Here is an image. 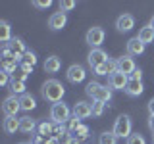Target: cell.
I'll list each match as a JSON object with an SVG mask.
<instances>
[{"label":"cell","mask_w":154,"mask_h":144,"mask_svg":"<svg viewBox=\"0 0 154 144\" xmlns=\"http://www.w3.org/2000/svg\"><path fill=\"white\" fill-rule=\"evenodd\" d=\"M85 92H87V96H89V98H93L94 102H104V104H108L110 100L114 98V90L110 88L108 85H102V83H98V81H91V83H87Z\"/></svg>","instance_id":"1"},{"label":"cell","mask_w":154,"mask_h":144,"mask_svg":"<svg viewBox=\"0 0 154 144\" xmlns=\"http://www.w3.org/2000/svg\"><path fill=\"white\" fill-rule=\"evenodd\" d=\"M41 92H42V98H45L46 102L58 104V102H62V98H64L66 88H64V85H62L58 79H48L46 83L42 85Z\"/></svg>","instance_id":"2"},{"label":"cell","mask_w":154,"mask_h":144,"mask_svg":"<svg viewBox=\"0 0 154 144\" xmlns=\"http://www.w3.org/2000/svg\"><path fill=\"white\" fill-rule=\"evenodd\" d=\"M71 117H73V113H71V110H69V106H67V104H64V102L52 104V108H50V119H52V123L66 125Z\"/></svg>","instance_id":"3"},{"label":"cell","mask_w":154,"mask_h":144,"mask_svg":"<svg viewBox=\"0 0 154 144\" xmlns=\"http://www.w3.org/2000/svg\"><path fill=\"white\" fill-rule=\"evenodd\" d=\"M131 117L129 115H119L118 119H116V123H114V129H112V133L116 134L118 138H129L131 136Z\"/></svg>","instance_id":"4"},{"label":"cell","mask_w":154,"mask_h":144,"mask_svg":"<svg viewBox=\"0 0 154 144\" xmlns=\"http://www.w3.org/2000/svg\"><path fill=\"white\" fill-rule=\"evenodd\" d=\"M104 37H106V33H104L102 27H91L85 35V40H87V44L94 50V48H100V44L104 42Z\"/></svg>","instance_id":"5"},{"label":"cell","mask_w":154,"mask_h":144,"mask_svg":"<svg viewBox=\"0 0 154 144\" xmlns=\"http://www.w3.org/2000/svg\"><path fill=\"white\" fill-rule=\"evenodd\" d=\"M127 83H129V75L122 73V71H116L108 77V86L112 90H125Z\"/></svg>","instance_id":"6"},{"label":"cell","mask_w":154,"mask_h":144,"mask_svg":"<svg viewBox=\"0 0 154 144\" xmlns=\"http://www.w3.org/2000/svg\"><path fill=\"white\" fill-rule=\"evenodd\" d=\"M66 77H67V81H69V83L77 85V83H83V81H85L87 71H85V67H83V65L73 64V65H69V67H67V73H66Z\"/></svg>","instance_id":"7"},{"label":"cell","mask_w":154,"mask_h":144,"mask_svg":"<svg viewBox=\"0 0 154 144\" xmlns=\"http://www.w3.org/2000/svg\"><path fill=\"white\" fill-rule=\"evenodd\" d=\"M110 58L108 54L102 50V48H94V50H91L89 52V56H87V62H89V65L93 67V69H96L98 65H102L104 62H108Z\"/></svg>","instance_id":"8"},{"label":"cell","mask_w":154,"mask_h":144,"mask_svg":"<svg viewBox=\"0 0 154 144\" xmlns=\"http://www.w3.org/2000/svg\"><path fill=\"white\" fill-rule=\"evenodd\" d=\"M21 110V104H19V98H16V96H8L6 100H4V104H2V112L6 113V117H16L17 115V112Z\"/></svg>","instance_id":"9"},{"label":"cell","mask_w":154,"mask_h":144,"mask_svg":"<svg viewBox=\"0 0 154 144\" xmlns=\"http://www.w3.org/2000/svg\"><path fill=\"white\" fill-rule=\"evenodd\" d=\"M135 27V17L131 14H122L118 19H116V29L119 33H129Z\"/></svg>","instance_id":"10"},{"label":"cell","mask_w":154,"mask_h":144,"mask_svg":"<svg viewBox=\"0 0 154 144\" xmlns=\"http://www.w3.org/2000/svg\"><path fill=\"white\" fill-rule=\"evenodd\" d=\"M116 65H118V71H122V73H125V75H131L133 71L137 69L131 56H122V58H118V60H116Z\"/></svg>","instance_id":"11"},{"label":"cell","mask_w":154,"mask_h":144,"mask_svg":"<svg viewBox=\"0 0 154 144\" xmlns=\"http://www.w3.org/2000/svg\"><path fill=\"white\" fill-rule=\"evenodd\" d=\"M66 23H67V16L64 12H56V14H52L50 19H48V27L52 29V31H60V29H64L66 27Z\"/></svg>","instance_id":"12"},{"label":"cell","mask_w":154,"mask_h":144,"mask_svg":"<svg viewBox=\"0 0 154 144\" xmlns=\"http://www.w3.org/2000/svg\"><path fill=\"white\" fill-rule=\"evenodd\" d=\"M71 113H73V117H77V119H87V117L93 115V108L87 102H77L73 106V110H71Z\"/></svg>","instance_id":"13"},{"label":"cell","mask_w":154,"mask_h":144,"mask_svg":"<svg viewBox=\"0 0 154 144\" xmlns=\"http://www.w3.org/2000/svg\"><path fill=\"white\" fill-rule=\"evenodd\" d=\"M144 48H146V44H143L137 37H133V38L127 40V56H131V58L133 56H141L144 52Z\"/></svg>","instance_id":"14"},{"label":"cell","mask_w":154,"mask_h":144,"mask_svg":"<svg viewBox=\"0 0 154 144\" xmlns=\"http://www.w3.org/2000/svg\"><path fill=\"white\" fill-rule=\"evenodd\" d=\"M127 96H131V98H137V96H141L144 92V85H143V81H131L129 79V83L127 86H125V90H123Z\"/></svg>","instance_id":"15"},{"label":"cell","mask_w":154,"mask_h":144,"mask_svg":"<svg viewBox=\"0 0 154 144\" xmlns=\"http://www.w3.org/2000/svg\"><path fill=\"white\" fill-rule=\"evenodd\" d=\"M94 71V75H112V73H116V71H118V65H116V60H108V62H104L102 65H98L96 67V69H93Z\"/></svg>","instance_id":"16"},{"label":"cell","mask_w":154,"mask_h":144,"mask_svg":"<svg viewBox=\"0 0 154 144\" xmlns=\"http://www.w3.org/2000/svg\"><path fill=\"white\" fill-rule=\"evenodd\" d=\"M45 71L46 73H58V71L62 69V60L58 56H50V58H46L45 60Z\"/></svg>","instance_id":"17"},{"label":"cell","mask_w":154,"mask_h":144,"mask_svg":"<svg viewBox=\"0 0 154 144\" xmlns=\"http://www.w3.org/2000/svg\"><path fill=\"white\" fill-rule=\"evenodd\" d=\"M137 38L143 42V44H150V42H154V29L150 25H144L139 29V35Z\"/></svg>","instance_id":"18"},{"label":"cell","mask_w":154,"mask_h":144,"mask_svg":"<svg viewBox=\"0 0 154 144\" xmlns=\"http://www.w3.org/2000/svg\"><path fill=\"white\" fill-rule=\"evenodd\" d=\"M8 46L12 48V52H14L16 56H21V58H23V54L27 52V46H25V42H23L19 37H14L12 40L8 42Z\"/></svg>","instance_id":"19"},{"label":"cell","mask_w":154,"mask_h":144,"mask_svg":"<svg viewBox=\"0 0 154 144\" xmlns=\"http://www.w3.org/2000/svg\"><path fill=\"white\" fill-rule=\"evenodd\" d=\"M19 125H21V119H17V117H6L4 119V131H6L8 134H16L19 131Z\"/></svg>","instance_id":"20"},{"label":"cell","mask_w":154,"mask_h":144,"mask_svg":"<svg viewBox=\"0 0 154 144\" xmlns=\"http://www.w3.org/2000/svg\"><path fill=\"white\" fill-rule=\"evenodd\" d=\"M37 121L33 117H29V115H25V117H21V125H19V131L21 133H33V131H37Z\"/></svg>","instance_id":"21"},{"label":"cell","mask_w":154,"mask_h":144,"mask_svg":"<svg viewBox=\"0 0 154 144\" xmlns=\"http://www.w3.org/2000/svg\"><path fill=\"white\" fill-rule=\"evenodd\" d=\"M19 104H21V110L23 112H31V110H35L37 108V100L33 98L31 94H23V96H19Z\"/></svg>","instance_id":"22"},{"label":"cell","mask_w":154,"mask_h":144,"mask_svg":"<svg viewBox=\"0 0 154 144\" xmlns=\"http://www.w3.org/2000/svg\"><path fill=\"white\" fill-rule=\"evenodd\" d=\"M37 134H41V136H45V138H50L52 134H54V123H48V121L38 123Z\"/></svg>","instance_id":"23"},{"label":"cell","mask_w":154,"mask_h":144,"mask_svg":"<svg viewBox=\"0 0 154 144\" xmlns=\"http://www.w3.org/2000/svg\"><path fill=\"white\" fill-rule=\"evenodd\" d=\"M0 40L4 44H8L12 40V31H10V23L8 21H0Z\"/></svg>","instance_id":"24"},{"label":"cell","mask_w":154,"mask_h":144,"mask_svg":"<svg viewBox=\"0 0 154 144\" xmlns=\"http://www.w3.org/2000/svg\"><path fill=\"white\" fill-rule=\"evenodd\" d=\"M17 67H19V62L16 60H2V71H6L10 75H16Z\"/></svg>","instance_id":"25"},{"label":"cell","mask_w":154,"mask_h":144,"mask_svg":"<svg viewBox=\"0 0 154 144\" xmlns=\"http://www.w3.org/2000/svg\"><path fill=\"white\" fill-rule=\"evenodd\" d=\"M10 90L14 92V96L16 94H25V83L23 81H17V79H12V83H10Z\"/></svg>","instance_id":"26"},{"label":"cell","mask_w":154,"mask_h":144,"mask_svg":"<svg viewBox=\"0 0 154 144\" xmlns=\"http://www.w3.org/2000/svg\"><path fill=\"white\" fill-rule=\"evenodd\" d=\"M98 144H118V136L112 131H106L98 136Z\"/></svg>","instance_id":"27"},{"label":"cell","mask_w":154,"mask_h":144,"mask_svg":"<svg viewBox=\"0 0 154 144\" xmlns=\"http://www.w3.org/2000/svg\"><path fill=\"white\" fill-rule=\"evenodd\" d=\"M89 133H91V131H89V127L81 123V125H79V127H77V129H75V131L71 133V134H73L77 140H85V138H89Z\"/></svg>","instance_id":"28"},{"label":"cell","mask_w":154,"mask_h":144,"mask_svg":"<svg viewBox=\"0 0 154 144\" xmlns=\"http://www.w3.org/2000/svg\"><path fill=\"white\" fill-rule=\"evenodd\" d=\"M91 108H93V115H94V117H100V115L104 113L106 104L104 102H94V104H91Z\"/></svg>","instance_id":"29"},{"label":"cell","mask_w":154,"mask_h":144,"mask_svg":"<svg viewBox=\"0 0 154 144\" xmlns=\"http://www.w3.org/2000/svg\"><path fill=\"white\" fill-rule=\"evenodd\" d=\"M77 6V2H73V0H62L60 2V12H69V10H73Z\"/></svg>","instance_id":"30"},{"label":"cell","mask_w":154,"mask_h":144,"mask_svg":"<svg viewBox=\"0 0 154 144\" xmlns=\"http://www.w3.org/2000/svg\"><path fill=\"white\" fill-rule=\"evenodd\" d=\"M125 144H146V140H144L139 133H133L131 136L127 138V142H125Z\"/></svg>","instance_id":"31"},{"label":"cell","mask_w":154,"mask_h":144,"mask_svg":"<svg viewBox=\"0 0 154 144\" xmlns=\"http://www.w3.org/2000/svg\"><path fill=\"white\" fill-rule=\"evenodd\" d=\"M23 62H27V64H31V65H37V54L33 50H27L25 54H23Z\"/></svg>","instance_id":"32"},{"label":"cell","mask_w":154,"mask_h":144,"mask_svg":"<svg viewBox=\"0 0 154 144\" xmlns=\"http://www.w3.org/2000/svg\"><path fill=\"white\" fill-rule=\"evenodd\" d=\"M67 133V129H66V125H60V123H54V134L52 136H56V138H60L62 134H66Z\"/></svg>","instance_id":"33"},{"label":"cell","mask_w":154,"mask_h":144,"mask_svg":"<svg viewBox=\"0 0 154 144\" xmlns=\"http://www.w3.org/2000/svg\"><path fill=\"white\" fill-rule=\"evenodd\" d=\"M73 140H75V136H73V134H71L69 131H67L66 134H62V136L58 138V142H60V144H71Z\"/></svg>","instance_id":"34"},{"label":"cell","mask_w":154,"mask_h":144,"mask_svg":"<svg viewBox=\"0 0 154 144\" xmlns=\"http://www.w3.org/2000/svg\"><path fill=\"white\" fill-rule=\"evenodd\" d=\"M10 83H12V79H10V73L2 71V73H0V85H2V86H10Z\"/></svg>","instance_id":"35"},{"label":"cell","mask_w":154,"mask_h":144,"mask_svg":"<svg viewBox=\"0 0 154 144\" xmlns=\"http://www.w3.org/2000/svg\"><path fill=\"white\" fill-rule=\"evenodd\" d=\"M19 69L23 71V73H33V69H35V65H31V64H27V62H21V64H19Z\"/></svg>","instance_id":"36"},{"label":"cell","mask_w":154,"mask_h":144,"mask_svg":"<svg viewBox=\"0 0 154 144\" xmlns=\"http://www.w3.org/2000/svg\"><path fill=\"white\" fill-rule=\"evenodd\" d=\"M79 125H81V119H77V117H71V119H69V127H67V131H69V133H73L75 129L79 127Z\"/></svg>","instance_id":"37"},{"label":"cell","mask_w":154,"mask_h":144,"mask_svg":"<svg viewBox=\"0 0 154 144\" xmlns=\"http://www.w3.org/2000/svg\"><path fill=\"white\" fill-rule=\"evenodd\" d=\"M33 6H37V8H50L52 6V0H35Z\"/></svg>","instance_id":"38"},{"label":"cell","mask_w":154,"mask_h":144,"mask_svg":"<svg viewBox=\"0 0 154 144\" xmlns=\"http://www.w3.org/2000/svg\"><path fill=\"white\" fill-rule=\"evenodd\" d=\"M31 144H48V138L41 136V134H33V138H31Z\"/></svg>","instance_id":"39"},{"label":"cell","mask_w":154,"mask_h":144,"mask_svg":"<svg viewBox=\"0 0 154 144\" xmlns=\"http://www.w3.org/2000/svg\"><path fill=\"white\" fill-rule=\"evenodd\" d=\"M129 79H131V81H143V71H141V69L137 67V69H135L133 73L129 75Z\"/></svg>","instance_id":"40"},{"label":"cell","mask_w":154,"mask_h":144,"mask_svg":"<svg viewBox=\"0 0 154 144\" xmlns=\"http://www.w3.org/2000/svg\"><path fill=\"white\" fill-rule=\"evenodd\" d=\"M27 77H29L27 73H23V71L19 69V71H17L16 75H12V79H17V81H23V83H25V79H27Z\"/></svg>","instance_id":"41"},{"label":"cell","mask_w":154,"mask_h":144,"mask_svg":"<svg viewBox=\"0 0 154 144\" xmlns=\"http://www.w3.org/2000/svg\"><path fill=\"white\" fill-rule=\"evenodd\" d=\"M148 113H150V115H154V98H150V100H148Z\"/></svg>","instance_id":"42"},{"label":"cell","mask_w":154,"mask_h":144,"mask_svg":"<svg viewBox=\"0 0 154 144\" xmlns=\"http://www.w3.org/2000/svg\"><path fill=\"white\" fill-rule=\"evenodd\" d=\"M148 127H150V131L154 133V115H150V117H148Z\"/></svg>","instance_id":"43"},{"label":"cell","mask_w":154,"mask_h":144,"mask_svg":"<svg viewBox=\"0 0 154 144\" xmlns=\"http://www.w3.org/2000/svg\"><path fill=\"white\" fill-rule=\"evenodd\" d=\"M48 144H60V142H58L56 136H50V138H48Z\"/></svg>","instance_id":"44"},{"label":"cell","mask_w":154,"mask_h":144,"mask_svg":"<svg viewBox=\"0 0 154 144\" xmlns=\"http://www.w3.org/2000/svg\"><path fill=\"white\" fill-rule=\"evenodd\" d=\"M148 25H150V27L154 29V16H152V19H150V23H148Z\"/></svg>","instance_id":"45"},{"label":"cell","mask_w":154,"mask_h":144,"mask_svg":"<svg viewBox=\"0 0 154 144\" xmlns=\"http://www.w3.org/2000/svg\"><path fill=\"white\" fill-rule=\"evenodd\" d=\"M71 144H83V142H81V140H77V138H75V140L71 142Z\"/></svg>","instance_id":"46"},{"label":"cell","mask_w":154,"mask_h":144,"mask_svg":"<svg viewBox=\"0 0 154 144\" xmlns=\"http://www.w3.org/2000/svg\"><path fill=\"white\" fill-rule=\"evenodd\" d=\"M19 144H31V142H19Z\"/></svg>","instance_id":"47"},{"label":"cell","mask_w":154,"mask_h":144,"mask_svg":"<svg viewBox=\"0 0 154 144\" xmlns=\"http://www.w3.org/2000/svg\"><path fill=\"white\" fill-rule=\"evenodd\" d=\"M152 144H154V133H152Z\"/></svg>","instance_id":"48"}]
</instances>
